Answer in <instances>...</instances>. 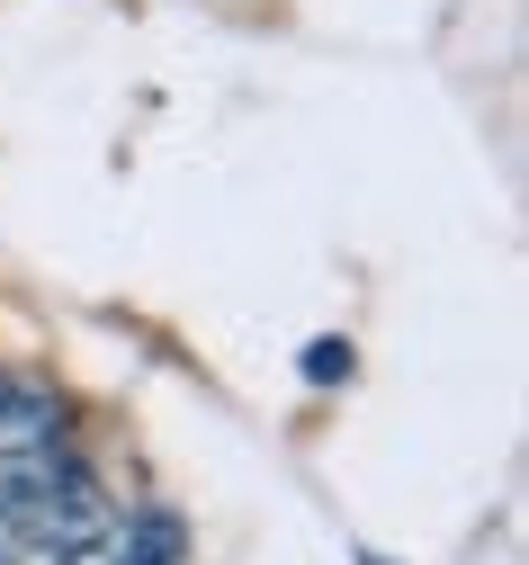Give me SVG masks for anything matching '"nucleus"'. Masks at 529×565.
Returning <instances> with one entry per match:
<instances>
[{
	"label": "nucleus",
	"mask_w": 529,
	"mask_h": 565,
	"mask_svg": "<svg viewBox=\"0 0 529 565\" xmlns=\"http://www.w3.org/2000/svg\"><path fill=\"white\" fill-rule=\"evenodd\" d=\"M63 449V404L36 377H0V458H45Z\"/></svg>",
	"instance_id": "1"
},
{
	"label": "nucleus",
	"mask_w": 529,
	"mask_h": 565,
	"mask_svg": "<svg viewBox=\"0 0 529 565\" xmlns=\"http://www.w3.org/2000/svg\"><path fill=\"white\" fill-rule=\"evenodd\" d=\"M117 547H126V565H180V521L171 512H135L117 530Z\"/></svg>",
	"instance_id": "2"
},
{
	"label": "nucleus",
	"mask_w": 529,
	"mask_h": 565,
	"mask_svg": "<svg viewBox=\"0 0 529 565\" xmlns=\"http://www.w3.org/2000/svg\"><path fill=\"white\" fill-rule=\"evenodd\" d=\"M306 377H315V386L350 377V341H315V350H306Z\"/></svg>",
	"instance_id": "3"
},
{
	"label": "nucleus",
	"mask_w": 529,
	"mask_h": 565,
	"mask_svg": "<svg viewBox=\"0 0 529 565\" xmlns=\"http://www.w3.org/2000/svg\"><path fill=\"white\" fill-rule=\"evenodd\" d=\"M54 565H126V547H117V530H99V539H82V547H63Z\"/></svg>",
	"instance_id": "4"
},
{
	"label": "nucleus",
	"mask_w": 529,
	"mask_h": 565,
	"mask_svg": "<svg viewBox=\"0 0 529 565\" xmlns=\"http://www.w3.org/2000/svg\"><path fill=\"white\" fill-rule=\"evenodd\" d=\"M19 547H28V539H19V521L0 512V565H19Z\"/></svg>",
	"instance_id": "5"
},
{
	"label": "nucleus",
	"mask_w": 529,
	"mask_h": 565,
	"mask_svg": "<svg viewBox=\"0 0 529 565\" xmlns=\"http://www.w3.org/2000/svg\"><path fill=\"white\" fill-rule=\"evenodd\" d=\"M359 565H387V556H359Z\"/></svg>",
	"instance_id": "6"
}]
</instances>
